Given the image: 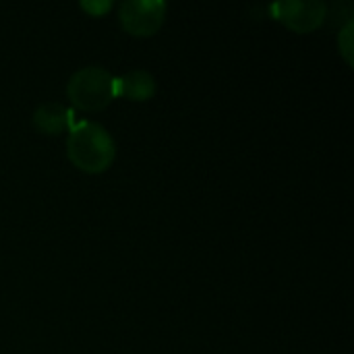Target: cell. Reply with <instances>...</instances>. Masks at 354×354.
Returning a JSON list of instances; mask_svg holds the SVG:
<instances>
[{
	"instance_id": "obj_1",
	"label": "cell",
	"mask_w": 354,
	"mask_h": 354,
	"mask_svg": "<svg viewBox=\"0 0 354 354\" xmlns=\"http://www.w3.org/2000/svg\"><path fill=\"white\" fill-rule=\"evenodd\" d=\"M66 151L77 168L85 172H102L112 164L116 145L100 122L79 120L71 124Z\"/></svg>"
},
{
	"instance_id": "obj_2",
	"label": "cell",
	"mask_w": 354,
	"mask_h": 354,
	"mask_svg": "<svg viewBox=\"0 0 354 354\" xmlns=\"http://www.w3.org/2000/svg\"><path fill=\"white\" fill-rule=\"evenodd\" d=\"M68 97L81 110H102L114 97V77L97 64L83 66L68 79Z\"/></svg>"
},
{
	"instance_id": "obj_3",
	"label": "cell",
	"mask_w": 354,
	"mask_h": 354,
	"mask_svg": "<svg viewBox=\"0 0 354 354\" xmlns=\"http://www.w3.org/2000/svg\"><path fill=\"white\" fill-rule=\"evenodd\" d=\"M166 2L162 0H127L118 17L122 27L133 35H151L164 21Z\"/></svg>"
},
{
	"instance_id": "obj_4",
	"label": "cell",
	"mask_w": 354,
	"mask_h": 354,
	"mask_svg": "<svg viewBox=\"0 0 354 354\" xmlns=\"http://www.w3.org/2000/svg\"><path fill=\"white\" fill-rule=\"evenodd\" d=\"M274 15L297 31L315 29L326 17V4L319 0H282L272 6Z\"/></svg>"
},
{
	"instance_id": "obj_5",
	"label": "cell",
	"mask_w": 354,
	"mask_h": 354,
	"mask_svg": "<svg viewBox=\"0 0 354 354\" xmlns=\"http://www.w3.org/2000/svg\"><path fill=\"white\" fill-rule=\"evenodd\" d=\"M153 91H156V81L143 68H135L124 73L122 77H114V95H124L131 100H147L153 95Z\"/></svg>"
},
{
	"instance_id": "obj_6",
	"label": "cell",
	"mask_w": 354,
	"mask_h": 354,
	"mask_svg": "<svg viewBox=\"0 0 354 354\" xmlns=\"http://www.w3.org/2000/svg\"><path fill=\"white\" fill-rule=\"evenodd\" d=\"M73 116H75V114H73L68 108H64L62 104L46 102V104H41V106L35 108V112H33V122H35V127H37L39 131L52 135V133H58V131H62L64 127L73 124V122H75Z\"/></svg>"
},
{
	"instance_id": "obj_7",
	"label": "cell",
	"mask_w": 354,
	"mask_h": 354,
	"mask_svg": "<svg viewBox=\"0 0 354 354\" xmlns=\"http://www.w3.org/2000/svg\"><path fill=\"white\" fill-rule=\"evenodd\" d=\"M353 21H348L346 25H344V29L338 33V37H340V48H342V52H344V56H346V60L351 62L353 60V54H351V50H353V44H351V37H353Z\"/></svg>"
},
{
	"instance_id": "obj_8",
	"label": "cell",
	"mask_w": 354,
	"mask_h": 354,
	"mask_svg": "<svg viewBox=\"0 0 354 354\" xmlns=\"http://www.w3.org/2000/svg\"><path fill=\"white\" fill-rule=\"evenodd\" d=\"M81 6L97 15V12H102V10H108V8L112 6V2H110V0H102V2H91V0L87 2V0H83V2H81Z\"/></svg>"
}]
</instances>
